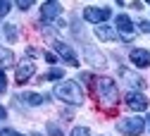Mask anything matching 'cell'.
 <instances>
[{"label": "cell", "instance_id": "1", "mask_svg": "<svg viewBox=\"0 0 150 136\" xmlns=\"http://www.w3.org/2000/svg\"><path fill=\"white\" fill-rule=\"evenodd\" d=\"M55 95H57L60 100L69 103V105H81L83 103V91H81V86L76 81H62V84H57Z\"/></svg>", "mask_w": 150, "mask_h": 136}, {"label": "cell", "instance_id": "2", "mask_svg": "<svg viewBox=\"0 0 150 136\" xmlns=\"http://www.w3.org/2000/svg\"><path fill=\"white\" fill-rule=\"evenodd\" d=\"M96 91L100 95V100L107 103V105H115L117 98H119V91H117V84L110 79V76H100L96 79Z\"/></svg>", "mask_w": 150, "mask_h": 136}, {"label": "cell", "instance_id": "3", "mask_svg": "<svg viewBox=\"0 0 150 136\" xmlns=\"http://www.w3.org/2000/svg\"><path fill=\"white\" fill-rule=\"evenodd\" d=\"M117 129H119L122 134H126V136H138V134H143L145 122H143L141 117H126V120H122V122L117 124Z\"/></svg>", "mask_w": 150, "mask_h": 136}, {"label": "cell", "instance_id": "4", "mask_svg": "<svg viewBox=\"0 0 150 136\" xmlns=\"http://www.w3.org/2000/svg\"><path fill=\"white\" fill-rule=\"evenodd\" d=\"M107 17H110V10L107 7H86L83 10V19H86V22H93V24L107 22Z\"/></svg>", "mask_w": 150, "mask_h": 136}, {"label": "cell", "instance_id": "5", "mask_svg": "<svg viewBox=\"0 0 150 136\" xmlns=\"http://www.w3.org/2000/svg\"><path fill=\"white\" fill-rule=\"evenodd\" d=\"M126 105H129V110H134V112H143L148 108V98L143 93H138V91H129L126 93Z\"/></svg>", "mask_w": 150, "mask_h": 136}, {"label": "cell", "instance_id": "6", "mask_svg": "<svg viewBox=\"0 0 150 136\" xmlns=\"http://www.w3.org/2000/svg\"><path fill=\"white\" fill-rule=\"evenodd\" d=\"M55 50H57V55L62 57V60H64L67 65H71V67H79V57L74 55V50H71L67 43H62V41H55Z\"/></svg>", "mask_w": 150, "mask_h": 136}, {"label": "cell", "instance_id": "7", "mask_svg": "<svg viewBox=\"0 0 150 136\" xmlns=\"http://www.w3.org/2000/svg\"><path fill=\"white\" fill-rule=\"evenodd\" d=\"M117 31H119V36L124 38V41H131V38L136 36L134 24H131V19H129L126 14H119V17H117Z\"/></svg>", "mask_w": 150, "mask_h": 136}, {"label": "cell", "instance_id": "8", "mask_svg": "<svg viewBox=\"0 0 150 136\" xmlns=\"http://www.w3.org/2000/svg\"><path fill=\"white\" fill-rule=\"evenodd\" d=\"M62 12V5L57 3V0H48V3L41 7V17H43V22H52V19H57Z\"/></svg>", "mask_w": 150, "mask_h": 136}, {"label": "cell", "instance_id": "9", "mask_svg": "<svg viewBox=\"0 0 150 136\" xmlns=\"http://www.w3.org/2000/svg\"><path fill=\"white\" fill-rule=\"evenodd\" d=\"M131 62H134L136 67H150V53L148 50H143V48H134V50H131Z\"/></svg>", "mask_w": 150, "mask_h": 136}, {"label": "cell", "instance_id": "10", "mask_svg": "<svg viewBox=\"0 0 150 136\" xmlns=\"http://www.w3.org/2000/svg\"><path fill=\"white\" fill-rule=\"evenodd\" d=\"M33 62H22L19 67H17V74H14V79H17V84H26L31 76H33Z\"/></svg>", "mask_w": 150, "mask_h": 136}, {"label": "cell", "instance_id": "11", "mask_svg": "<svg viewBox=\"0 0 150 136\" xmlns=\"http://www.w3.org/2000/svg\"><path fill=\"white\" fill-rule=\"evenodd\" d=\"M83 55H86V60H88L93 67H105V57L93 48V46H86V48H83Z\"/></svg>", "mask_w": 150, "mask_h": 136}, {"label": "cell", "instance_id": "12", "mask_svg": "<svg viewBox=\"0 0 150 136\" xmlns=\"http://www.w3.org/2000/svg\"><path fill=\"white\" fill-rule=\"evenodd\" d=\"M96 36L100 38V41H117V38H119V33H115V29H110L107 24H98Z\"/></svg>", "mask_w": 150, "mask_h": 136}, {"label": "cell", "instance_id": "13", "mask_svg": "<svg viewBox=\"0 0 150 136\" xmlns=\"http://www.w3.org/2000/svg\"><path fill=\"white\" fill-rule=\"evenodd\" d=\"M22 98H24L26 103H31V105H43L45 100H50V98H45V95H38V93H24Z\"/></svg>", "mask_w": 150, "mask_h": 136}, {"label": "cell", "instance_id": "14", "mask_svg": "<svg viewBox=\"0 0 150 136\" xmlns=\"http://www.w3.org/2000/svg\"><path fill=\"white\" fill-rule=\"evenodd\" d=\"M12 62H14V55H12V50H7V48H0V65L10 67Z\"/></svg>", "mask_w": 150, "mask_h": 136}, {"label": "cell", "instance_id": "15", "mask_svg": "<svg viewBox=\"0 0 150 136\" xmlns=\"http://www.w3.org/2000/svg\"><path fill=\"white\" fill-rule=\"evenodd\" d=\"M64 69H50L48 74H43V81H55V79H62Z\"/></svg>", "mask_w": 150, "mask_h": 136}, {"label": "cell", "instance_id": "16", "mask_svg": "<svg viewBox=\"0 0 150 136\" xmlns=\"http://www.w3.org/2000/svg\"><path fill=\"white\" fill-rule=\"evenodd\" d=\"M5 36H7L10 43H14L17 38H19V36H17V26H14V24H7V26H5Z\"/></svg>", "mask_w": 150, "mask_h": 136}, {"label": "cell", "instance_id": "17", "mask_svg": "<svg viewBox=\"0 0 150 136\" xmlns=\"http://www.w3.org/2000/svg\"><path fill=\"white\" fill-rule=\"evenodd\" d=\"M71 136H91V129L88 127H74Z\"/></svg>", "mask_w": 150, "mask_h": 136}, {"label": "cell", "instance_id": "18", "mask_svg": "<svg viewBox=\"0 0 150 136\" xmlns=\"http://www.w3.org/2000/svg\"><path fill=\"white\" fill-rule=\"evenodd\" d=\"M7 12H10V0H0V19H5Z\"/></svg>", "mask_w": 150, "mask_h": 136}, {"label": "cell", "instance_id": "19", "mask_svg": "<svg viewBox=\"0 0 150 136\" xmlns=\"http://www.w3.org/2000/svg\"><path fill=\"white\" fill-rule=\"evenodd\" d=\"M5 88H7V76H5L3 69H0V93H5Z\"/></svg>", "mask_w": 150, "mask_h": 136}, {"label": "cell", "instance_id": "20", "mask_svg": "<svg viewBox=\"0 0 150 136\" xmlns=\"http://www.w3.org/2000/svg\"><path fill=\"white\" fill-rule=\"evenodd\" d=\"M48 134H50V136H64V134L57 129V124H48Z\"/></svg>", "mask_w": 150, "mask_h": 136}, {"label": "cell", "instance_id": "21", "mask_svg": "<svg viewBox=\"0 0 150 136\" xmlns=\"http://www.w3.org/2000/svg\"><path fill=\"white\" fill-rule=\"evenodd\" d=\"M33 5V0H17V7H19V10H29Z\"/></svg>", "mask_w": 150, "mask_h": 136}, {"label": "cell", "instance_id": "22", "mask_svg": "<svg viewBox=\"0 0 150 136\" xmlns=\"http://www.w3.org/2000/svg\"><path fill=\"white\" fill-rule=\"evenodd\" d=\"M0 136H22V134L14 131V129H3V131H0Z\"/></svg>", "mask_w": 150, "mask_h": 136}, {"label": "cell", "instance_id": "23", "mask_svg": "<svg viewBox=\"0 0 150 136\" xmlns=\"http://www.w3.org/2000/svg\"><path fill=\"white\" fill-rule=\"evenodd\" d=\"M138 29L145 33V31H150V24H148V22H138Z\"/></svg>", "mask_w": 150, "mask_h": 136}, {"label": "cell", "instance_id": "24", "mask_svg": "<svg viewBox=\"0 0 150 136\" xmlns=\"http://www.w3.org/2000/svg\"><path fill=\"white\" fill-rule=\"evenodd\" d=\"M45 60H48V62H55V60H57V57H55L52 53H45Z\"/></svg>", "mask_w": 150, "mask_h": 136}, {"label": "cell", "instance_id": "25", "mask_svg": "<svg viewBox=\"0 0 150 136\" xmlns=\"http://www.w3.org/2000/svg\"><path fill=\"white\" fill-rule=\"evenodd\" d=\"M0 117H5V108L3 105H0Z\"/></svg>", "mask_w": 150, "mask_h": 136}, {"label": "cell", "instance_id": "26", "mask_svg": "<svg viewBox=\"0 0 150 136\" xmlns=\"http://www.w3.org/2000/svg\"><path fill=\"white\" fill-rule=\"evenodd\" d=\"M31 136H41V134H31Z\"/></svg>", "mask_w": 150, "mask_h": 136}, {"label": "cell", "instance_id": "27", "mask_svg": "<svg viewBox=\"0 0 150 136\" xmlns=\"http://www.w3.org/2000/svg\"><path fill=\"white\" fill-rule=\"evenodd\" d=\"M117 3H124V0H117Z\"/></svg>", "mask_w": 150, "mask_h": 136}, {"label": "cell", "instance_id": "28", "mask_svg": "<svg viewBox=\"0 0 150 136\" xmlns=\"http://www.w3.org/2000/svg\"><path fill=\"white\" fill-rule=\"evenodd\" d=\"M148 124H150V117H148Z\"/></svg>", "mask_w": 150, "mask_h": 136}]
</instances>
